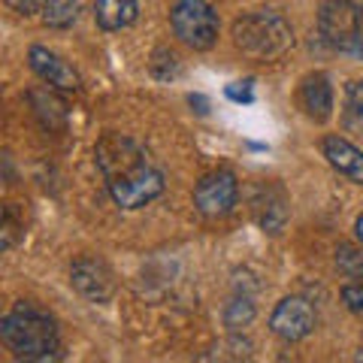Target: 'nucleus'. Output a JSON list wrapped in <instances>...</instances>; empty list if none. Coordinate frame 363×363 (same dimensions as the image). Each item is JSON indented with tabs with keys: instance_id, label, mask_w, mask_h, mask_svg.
<instances>
[{
	"instance_id": "obj_18",
	"label": "nucleus",
	"mask_w": 363,
	"mask_h": 363,
	"mask_svg": "<svg viewBox=\"0 0 363 363\" xmlns=\"http://www.w3.org/2000/svg\"><path fill=\"white\" fill-rule=\"evenodd\" d=\"M345 104H348V112L354 116V121L363 124V82H348V88H345Z\"/></svg>"
},
{
	"instance_id": "obj_22",
	"label": "nucleus",
	"mask_w": 363,
	"mask_h": 363,
	"mask_svg": "<svg viewBox=\"0 0 363 363\" xmlns=\"http://www.w3.org/2000/svg\"><path fill=\"white\" fill-rule=\"evenodd\" d=\"M354 230H357V240H360V245H363V215L357 218V224H354Z\"/></svg>"
},
{
	"instance_id": "obj_10",
	"label": "nucleus",
	"mask_w": 363,
	"mask_h": 363,
	"mask_svg": "<svg viewBox=\"0 0 363 363\" xmlns=\"http://www.w3.org/2000/svg\"><path fill=\"white\" fill-rule=\"evenodd\" d=\"M321 152L336 173H342L345 179L363 185V152L357 145H351L348 140H342V136H324Z\"/></svg>"
},
{
	"instance_id": "obj_15",
	"label": "nucleus",
	"mask_w": 363,
	"mask_h": 363,
	"mask_svg": "<svg viewBox=\"0 0 363 363\" xmlns=\"http://www.w3.org/2000/svg\"><path fill=\"white\" fill-rule=\"evenodd\" d=\"M79 16V0H45L43 4V21L49 28H70Z\"/></svg>"
},
{
	"instance_id": "obj_1",
	"label": "nucleus",
	"mask_w": 363,
	"mask_h": 363,
	"mask_svg": "<svg viewBox=\"0 0 363 363\" xmlns=\"http://www.w3.org/2000/svg\"><path fill=\"white\" fill-rule=\"evenodd\" d=\"M94 157L112 200L121 209H143L145 203L164 194V173L130 136L104 133L94 145Z\"/></svg>"
},
{
	"instance_id": "obj_8",
	"label": "nucleus",
	"mask_w": 363,
	"mask_h": 363,
	"mask_svg": "<svg viewBox=\"0 0 363 363\" xmlns=\"http://www.w3.org/2000/svg\"><path fill=\"white\" fill-rule=\"evenodd\" d=\"M70 281L91 303H109L116 294V279H112L109 267L97 257H79L70 269Z\"/></svg>"
},
{
	"instance_id": "obj_20",
	"label": "nucleus",
	"mask_w": 363,
	"mask_h": 363,
	"mask_svg": "<svg viewBox=\"0 0 363 363\" xmlns=\"http://www.w3.org/2000/svg\"><path fill=\"white\" fill-rule=\"evenodd\" d=\"M227 97L236 100V104H252V100H255L252 79H245V82H233V85H227Z\"/></svg>"
},
{
	"instance_id": "obj_21",
	"label": "nucleus",
	"mask_w": 363,
	"mask_h": 363,
	"mask_svg": "<svg viewBox=\"0 0 363 363\" xmlns=\"http://www.w3.org/2000/svg\"><path fill=\"white\" fill-rule=\"evenodd\" d=\"M45 0H6V6L13 9V13L18 16H30V13H37V9H43Z\"/></svg>"
},
{
	"instance_id": "obj_2",
	"label": "nucleus",
	"mask_w": 363,
	"mask_h": 363,
	"mask_svg": "<svg viewBox=\"0 0 363 363\" xmlns=\"http://www.w3.org/2000/svg\"><path fill=\"white\" fill-rule=\"evenodd\" d=\"M0 339L21 360H58L61 336L49 312L33 303H16L0 321Z\"/></svg>"
},
{
	"instance_id": "obj_13",
	"label": "nucleus",
	"mask_w": 363,
	"mask_h": 363,
	"mask_svg": "<svg viewBox=\"0 0 363 363\" xmlns=\"http://www.w3.org/2000/svg\"><path fill=\"white\" fill-rule=\"evenodd\" d=\"M49 88H33L28 97H30V106H33V112H37V118L43 121V128L61 130L67 124V104Z\"/></svg>"
},
{
	"instance_id": "obj_5",
	"label": "nucleus",
	"mask_w": 363,
	"mask_h": 363,
	"mask_svg": "<svg viewBox=\"0 0 363 363\" xmlns=\"http://www.w3.org/2000/svg\"><path fill=\"white\" fill-rule=\"evenodd\" d=\"M169 25H173L176 37L191 45V49H212L218 40V16L206 0H176L173 13H169Z\"/></svg>"
},
{
	"instance_id": "obj_11",
	"label": "nucleus",
	"mask_w": 363,
	"mask_h": 363,
	"mask_svg": "<svg viewBox=\"0 0 363 363\" xmlns=\"http://www.w3.org/2000/svg\"><path fill=\"white\" fill-rule=\"evenodd\" d=\"M300 106L306 109V116L315 121H327L333 116V88L330 79L324 73H312L303 79L300 85Z\"/></svg>"
},
{
	"instance_id": "obj_7",
	"label": "nucleus",
	"mask_w": 363,
	"mask_h": 363,
	"mask_svg": "<svg viewBox=\"0 0 363 363\" xmlns=\"http://www.w3.org/2000/svg\"><path fill=\"white\" fill-rule=\"evenodd\" d=\"M269 327L279 339L297 342V339H306L315 330V312L303 297H285L276 309H272Z\"/></svg>"
},
{
	"instance_id": "obj_19",
	"label": "nucleus",
	"mask_w": 363,
	"mask_h": 363,
	"mask_svg": "<svg viewBox=\"0 0 363 363\" xmlns=\"http://www.w3.org/2000/svg\"><path fill=\"white\" fill-rule=\"evenodd\" d=\"M342 303L351 312H363V281H351L342 288Z\"/></svg>"
},
{
	"instance_id": "obj_3",
	"label": "nucleus",
	"mask_w": 363,
	"mask_h": 363,
	"mask_svg": "<svg viewBox=\"0 0 363 363\" xmlns=\"http://www.w3.org/2000/svg\"><path fill=\"white\" fill-rule=\"evenodd\" d=\"M233 43L252 61H279L291 52L294 30L279 13H248L233 21Z\"/></svg>"
},
{
	"instance_id": "obj_12",
	"label": "nucleus",
	"mask_w": 363,
	"mask_h": 363,
	"mask_svg": "<svg viewBox=\"0 0 363 363\" xmlns=\"http://www.w3.org/2000/svg\"><path fill=\"white\" fill-rule=\"evenodd\" d=\"M136 16H140V4L136 0H97L94 4V21L104 30L130 28Z\"/></svg>"
},
{
	"instance_id": "obj_6",
	"label": "nucleus",
	"mask_w": 363,
	"mask_h": 363,
	"mask_svg": "<svg viewBox=\"0 0 363 363\" xmlns=\"http://www.w3.org/2000/svg\"><path fill=\"white\" fill-rule=\"evenodd\" d=\"M236 197H240V185H236V176L230 169L206 173L194 188V206L206 218H224V215H230L236 206Z\"/></svg>"
},
{
	"instance_id": "obj_4",
	"label": "nucleus",
	"mask_w": 363,
	"mask_h": 363,
	"mask_svg": "<svg viewBox=\"0 0 363 363\" xmlns=\"http://www.w3.org/2000/svg\"><path fill=\"white\" fill-rule=\"evenodd\" d=\"M318 33L330 49L363 61V6L351 0H324L318 9Z\"/></svg>"
},
{
	"instance_id": "obj_9",
	"label": "nucleus",
	"mask_w": 363,
	"mask_h": 363,
	"mask_svg": "<svg viewBox=\"0 0 363 363\" xmlns=\"http://www.w3.org/2000/svg\"><path fill=\"white\" fill-rule=\"evenodd\" d=\"M28 61H30V70L37 73L45 85L58 88V91H79V73L73 70L67 61H61L55 52L43 49V45H30L28 52Z\"/></svg>"
},
{
	"instance_id": "obj_16",
	"label": "nucleus",
	"mask_w": 363,
	"mask_h": 363,
	"mask_svg": "<svg viewBox=\"0 0 363 363\" xmlns=\"http://www.w3.org/2000/svg\"><path fill=\"white\" fill-rule=\"evenodd\" d=\"M336 267L348 279H363V252L354 245H339L336 248Z\"/></svg>"
},
{
	"instance_id": "obj_17",
	"label": "nucleus",
	"mask_w": 363,
	"mask_h": 363,
	"mask_svg": "<svg viewBox=\"0 0 363 363\" xmlns=\"http://www.w3.org/2000/svg\"><path fill=\"white\" fill-rule=\"evenodd\" d=\"M255 318V306H252V300H233L230 303V309H227V324L230 327H240V324H248Z\"/></svg>"
},
{
	"instance_id": "obj_14",
	"label": "nucleus",
	"mask_w": 363,
	"mask_h": 363,
	"mask_svg": "<svg viewBox=\"0 0 363 363\" xmlns=\"http://www.w3.org/2000/svg\"><path fill=\"white\" fill-rule=\"evenodd\" d=\"M255 212H257L260 227L269 230V233H279L281 227H285V221H288L285 197H281V191H276V188H264L255 197Z\"/></svg>"
}]
</instances>
